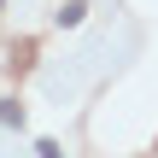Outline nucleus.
Returning <instances> with one entry per match:
<instances>
[{"label": "nucleus", "mask_w": 158, "mask_h": 158, "mask_svg": "<svg viewBox=\"0 0 158 158\" xmlns=\"http://www.w3.org/2000/svg\"><path fill=\"white\" fill-rule=\"evenodd\" d=\"M35 152H41V158H64V152H59V147H53V141H41Z\"/></svg>", "instance_id": "nucleus-1"}]
</instances>
